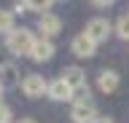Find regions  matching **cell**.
Here are the masks:
<instances>
[{"label":"cell","instance_id":"cell-4","mask_svg":"<svg viewBox=\"0 0 129 123\" xmlns=\"http://www.w3.org/2000/svg\"><path fill=\"white\" fill-rule=\"evenodd\" d=\"M70 118H73V123H94L97 118H100V115H97L94 102L89 99V102H75V104H73Z\"/></svg>","mask_w":129,"mask_h":123},{"label":"cell","instance_id":"cell-8","mask_svg":"<svg viewBox=\"0 0 129 123\" xmlns=\"http://www.w3.org/2000/svg\"><path fill=\"white\" fill-rule=\"evenodd\" d=\"M0 86L3 88L19 86V67L14 62H0Z\"/></svg>","mask_w":129,"mask_h":123},{"label":"cell","instance_id":"cell-17","mask_svg":"<svg viewBox=\"0 0 129 123\" xmlns=\"http://www.w3.org/2000/svg\"><path fill=\"white\" fill-rule=\"evenodd\" d=\"M94 123H113V120H110V118H97Z\"/></svg>","mask_w":129,"mask_h":123},{"label":"cell","instance_id":"cell-11","mask_svg":"<svg viewBox=\"0 0 129 123\" xmlns=\"http://www.w3.org/2000/svg\"><path fill=\"white\" fill-rule=\"evenodd\" d=\"M118 83H121V78H118L116 70H102L100 78H97V86H100L102 94H113V91L118 88Z\"/></svg>","mask_w":129,"mask_h":123},{"label":"cell","instance_id":"cell-2","mask_svg":"<svg viewBox=\"0 0 129 123\" xmlns=\"http://www.w3.org/2000/svg\"><path fill=\"white\" fill-rule=\"evenodd\" d=\"M22 91H24V96L38 99V96H43V94L48 91V80L43 78V75H38V72H30L22 80Z\"/></svg>","mask_w":129,"mask_h":123},{"label":"cell","instance_id":"cell-7","mask_svg":"<svg viewBox=\"0 0 129 123\" xmlns=\"http://www.w3.org/2000/svg\"><path fill=\"white\" fill-rule=\"evenodd\" d=\"M46 96H48V99H54V102H70V99H73V88L62 80V78H56V80L48 83Z\"/></svg>","mask_w":129,"mask_h":123},{"label":"cell","instance_id":"cell-5","mask_svg":"<svg viewBox=\"0 0 129 123\" xmlns=\"http://www.w3.org/2000/svg\"><path fill=\"white\" fill-rule=\"evenodd\" d=\"M38 30L43 32V38H54V35H59V30H62V19L56 16V14H40L38 19Z\"/></svg>","mask_w":129,"mask_h":123},{"label":"cell","instance_id":"cell-16","mask_svg":"<svg viewBox=\"0 0 129 123\" xmlns=\"http://www.w3.org/2000/svg\"><path fill=\"white\" fill-rule=\"evenodd\" d=\"M16 123H38V120H32V118H19Z\"/></svg>","mask_w":129,"mask_h":123},{"label":"cell","instance_id":"cell-13","mask_svg":"<svg viewBox=\"0 0 129 123\" xmlns=\"http://www.w3.org/2000/svg\"><path fill=\"white\" fill-rule=\"evenodd\" d=\"M116 35L124 38V40H129V14H124V16L116 22Z\"/></svg>","mask_w":129,"mask_h":123},{"label":"cell","instance_id":"cell-9","mask_svg":"<svg viewBox=\"0 0 129 123\" xmlns=\"http://www.w3.org/2000/svg\"><path fill=\"white\" fill-rule=\"evenodd\" d=\"M70 48H73V54H75L78 59H89V56H94V48H97V46L89 40L83 32H81V35H75V38H73Z\"/></svg>","mask_w":129,"mask_h":123},{"label":"cell","instance_id":"cell-6","mask_svg":"<svg viewBox=\"0 0 129 123\" xmlns=\"http://www.w3.org/2000/svg\"><path fill=\"white\" fill-rule=\"evenodd\" d=\"M62 80L73 88V94L81 91V88H86V72H83L81 67H64L62 70Z\"/></svg>","mask_w":129,"mask_h":123},{"label":"cell","instance_id":"cell-15","mask_svg":"<svg viewBox=\"0 0 129 123\" xmlns=\"http://www.w3.org/2000/svg\"><path fill=\"white\" fill-rule=\"evenodd\" d=\"M94 6H97V8H108V6H110V0H97Z\"/></svg>","mask_w":129,"mask_h":123},{"label":"cell","instance_id":"cell-18","mask_svg":"<svg viewBox=\"0 0 129 123\" xmlns=\"http://www.w3.org/2000/svg\"><path fill=\"white\" fill-rule=\"evenodd\" d=\"M0 94H3V86H0Z\"/></svg>","mask_w":129,"mask_h":123},{"label":"cell","instance_id":"cell-10","mask_svg":"<svg viewBox=\"0 0 129 123\" xmlns=\"http://www.w3.org/2000/svg\"><path fill=\"white\" fill-rule=\"evenodd\" d=\"M51 56H54V43L48 40V38H40V40H35V46H32V54H30L32 62H48Z\"/></svg>","mask_w":129,"mask_h":123},{"label":"cell","instance_id":"cell-3","mask_svg":"<svg viewBox=\"0 0 129 123\" xmlns=\"http://www.w3.org/2000/svg\"><path fill=\"white\" fill-rule=\"evenodd\" d=\"M83 35H86L94 46H97V43H105L108 35H110V22H108V19H100V16L91 19V22L86 24V30H83Z\"/></svg>","mask_w":129,"mask_h":123},{"label":"cell","instance_id":"cell-1","mask_svg":"<svg viewBox=\"0 0 129 123\" xmlns=\"http://www.w3.org/2000/svg\"><path fill=\"white\" fill-rule=\"evenodd\" d=\"M35 35L30 32V30H14V32L6 38V46H8V51L14 54V56H30L32 54V46H35Z\"/></svg>","mask_w":129,"mask_h":123},{"label":"cell","instance_id":"cell-12","mask_svg":"<svg viewBox=\"0 0 129 123\" xmlns=\"http://www.w3.org/2000/svg\"><path fill=\"white\" fill-rule=\"evenodd\" d=\"M16 30V22H14V11H3L0 8V32L11 35Z\"/></svg>","mask_w":129,"mask_h":123},{"label":"cell","instance_id":"cell-14","mask_svg":"<svg viewBox=\"0 0 129 123\" xmlns=\"http://www.w3.org/2000/svg\"><path fill=\"white\" fill-rule=\"evenodd\" d=\"M0 123H14V112L6 102H0Z\"/></svg>","mask_w":129,"mask_h":123}]
</instances>
